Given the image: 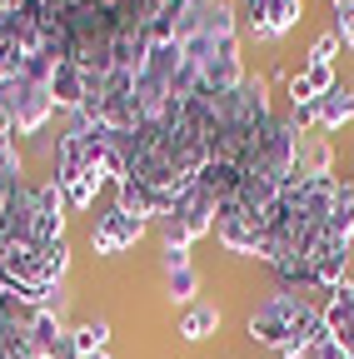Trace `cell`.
<instances>
[{"instance_id": "cell-1", "label": "cell", "mask_w": 354, "mask_h": 359, "mask_svg": "<svg viewBox=\"0 0 354 359\" xmlns=\"http://www.w3.org/2000/svg\"><path fill=\"white\" fill-rule=\"evenodd\" d=\"M215 219H219V200L195 180V185H190L180 200H175V210H170L165 219H155L160 250H185V255H190V245L205 240V235L215 230Z\"/></svg>"}, {"instance_id": "cell-2", "label": "cell", "mask_w": 354, "mask_h": 359, "mask_svg": "<svg viewBox=\"0 0 354 359\" xmlns=\"http://www.w3.org/2000/svg\"><path fill=\"white\" fill-rule=\"evenodd\" d=\"M55 120V100H50V85H40V80H6L0 85V125H6L15 140H30V135H40Z\"/></svg>"}, {"instance_id": "cell-3", "label": "cell", "mask_w": 354, "mask_h": 359, "mask_svg": "<svg viewBox=\"0 0 354 359\" xmlns=\"http://www.w3.org/2000/svg\"><path fill=\"white\" fill-rule=\"evenodd\" d=\"M304 0H240V20L254 40H280L299 25Z\"/></svg>"}, {"instance_id": "cell-4", "label": "cell", "mask_w": 354, "mask_h": 359, "mask_svg": "<svg viewBox=\"0 0 354 359\" xmlns=\"http://www.w3.org/2000/svg\"><path fill=\"white\" fill-rule=\"evenodd\" d=\"M140 240H145V219L125 215L120 205H110V210L95 219V230H90V250H95V255H120V250L140 245Z\"/></svg>"}, {"instance_id": "cell-5", "label": "cell", "mask_w": 354, "mask_h": 359, "mask_svg": "<svg viewBox=\"0 0 354 359\" xmlns=\"http://www.w3.org/2000/svg\"><path fill=\"white\" fill-rule=\"evenodd\" d=\"M165 290L175 304H195L200 294V275H195V264L185 250H165Z\"/></svg>"}, {"instance_id": "cell-6", "label": "cell", "mask_w": 354, "mask_h": 359, "mask_svg": "<svg viewBox=\"0 0 354 359\" xmlns=\"http://www.w3.org/2000/svg\"><path fill=\"white\" fill-rule=\"evenodd\" d=\"M334 85H339V80H334V65H315V60H309L299 75H290V80H285L290 105H315L325 90H334Z\"/></svg>"}, {"instance_id": "cell-7", "label": "cell", "mask_w": 354, "mask_h": 359, "mask_svg": "<svg viewBox=\"0 0 354 359\" xmlns=\"http://www.w3.org/2000/svg\"><path fill=\"white\" fill-rule=\"evenodd\" d=\"M299 170H304V175H334L329 130H304V135H299Z\"/></svg>"}, {"instance_id": "cell-8", "label": "cell", "mask_w": 354, "mask_h": 359, "mask_svg": "<svg viewBox=\"0 0 354 359\" xmlns=\"http://www.w3.org/2000/svg\"><path fill=\"white\" fill-rule=\"evenodd\" d=\"M315 110H320V130H344L349 120H354V90L349 85H334V90H325V95L315 100Z\"/></svg>"}, {"instance_id": "cell-9", "label": "cell", "mask_w": 354, "mask_h": 359, "mask_svg": "<svg viewBox=\"0 0 354 359\" xmlns=\"http://www.w3.org/2000/svg\"><path fill=\"white\" fill-rule=\"evenodd\" d=\"M219 330V309L215 304H185V314H180V325H175V334H180L185 344H200V339H210Z\"/></svg>"}, {"instance_id": "cell-10", "label": "cell", "mask_w": 354, "mask_h": 359, "mask_svg": "<svg viewBox=\"0 0 354 359\" xmlns=\"http://www.w3.org/2000/svg\"><path fill=\"white\" fill-rule=\"evenodd\" d=\"M65 334H70V330L60 325V314H55V309H30V344H35L40 359H50L55 344H60Z\"/></svg>"}, {"instance_id": "cell-11", "label": "cell", "mask_w": 354, "mask_h": 359, "mask_svg": "<svg viewBox=\"0 0 354 359\" xmlns=\"http://www.w3.org/2000/svg\"><path fill=\"white\" fill-rule=\"evenodd\" d=\"M70 344L90 359V354H100V349H110V320H85V325H75L70 330Z\"/></svg>"}, {"instance_id": "cell-12", "label": "cell", "mask_w": 354, "mask_h": 359, "mask_svg": "<svg viewBox=\"0 0 354 359\" xmlns=\"http://www.w3.org/2000/svg\"><path fill=\"white\" fill-rule=\"evenodd\" d=\"M344 50V40H339V30L329 25V30H320L315 35V45H309V60H315V65H334V55Z\"/></svg>"}, {"instance_id": "cell-13", "label": "cell", "mask_w": 354, "mask_h": 359, "mask_svg": "<svg viewBox=\"0 0 354 359\" xmlns=\"http://www.w3.org/2000/svg\"><path fill=\"white\" fill-rule=\"evenodd\" d=\"M309 359H349V349H344L334 334H325V339L315 344V354H309Z\"/></svg>"}, {"instance_id": "cell-14", "label": "cell", "mask_w": 354, "mask_h": 359, "mask_svg": "<svg viewBox=\"0 0 354 359\" xmlns=\"http://www.w3.org/2000/svg\"><path fill=\"white\" fill-rule=\"evenodd\" d=\"M50 359H85V354H80V349H75V344H70V334H65V339H60V344H55V354H50Z\"/></svg>"}, {"instance_id": "cell-15", "label": "cell", "mask_w": 354, "mask_h": 359, "mask_svg": "<svg viewBox=\"0 0 354 359\" xmlns=\"http://www.w3.org/2000/svg\"><path fill=\"white\" fill-rule=\"evenodd\" d=\"M90 359H115V354H110V349H100V354H90Z\"/></svg>"}]
</instances>
